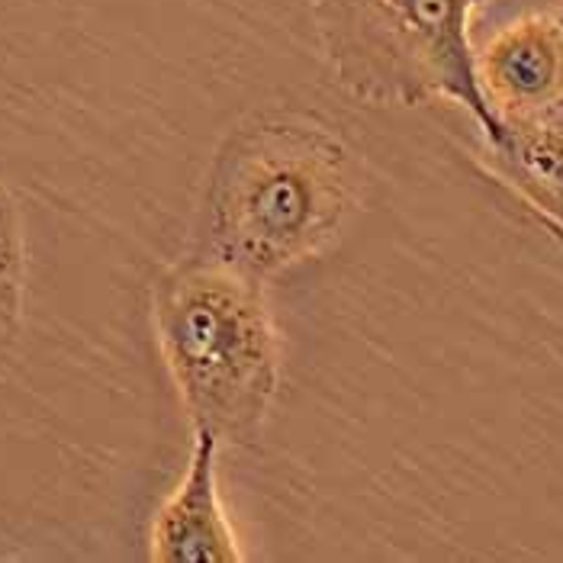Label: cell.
Listing matches in <instances>:
<instances>
[{
  "instance_id": "52a82bcc",
  "label": "cell",
  "mask_w": 563,
  "mask_h": 563,
  "mask_svg": "<svg viewBox=\"0 0 563 563\" xmlns=\"http://www.w3.org/2000/svg\"><path fill=\"white\" fill-rule=\"evenodd\" d=\"M26 306V235L13 190L0 177V367L13 354Z\"/></svg>"
},
{
  "instance_id": "7a4b0ae2",
  "label": "cell",
  "mask_w": 563,
  "mask_h": 563,
  "mask_svg": "<svg viewBox=\"0 0 563 563\" xmlns=\"http://www.w3.org/2000/svg\"><path fill=\"white\" fill-rule=\"evenodd\" d=\"M152 325L190 429L222 448H255L280 384L264 280L197 252L155 280Z\"/></svg>"
},
{
  "instance_id": "ba28073f",
  "label": "cell",
  "mask_w": 563,
  "mask_h": 563,
  "mask_svg": "<svg viewBox=\"0 0 563 563\" xmlns=\"http://www.w3.org/2000/svg\"><path fill=\"white\" fill-rule=\"evenodd\" d=\"M548 10H558V13L563 16V0H554V7H548Z\"/></svg>"
},
{
  "instance_id": "9c48e42d",
  "label": "cell",
  "mask_w": 563,
  "mask_h": 563,
  "mask_svg": "<svg viewBox=\"0 0 563 563\" xmlns=\"http://www.w3.org/2000/svg\"><path fill=\"white\" fill-rule=\"evenodd\" d=\"M558 120H563V107H561V113H558Z\"/></svg>"
},
{
  "instance_id": "277c9868",
  "label": "cell",
  "mask_w": 563,
  "mask_h": 563,
  "mask_svg": "<svg viewBox=\"0 0 563 563\" xmlns=\"http://www.w3.org/2000/svg\"><path fill=\"white\" fill-rule=\"evenodd\" d=\"M474 71L499 123L551 120L563 107V16L525 10L477 45Z\"/></svg>"
},
{
  "instance_id": "6da1fadb",
  "label": "cell",
  "mask_w": 563,
  "mask_h": 563,
  "mask_svg": "<svg viewBox=\"0 0 563 563\" xmlns=\"http://www.w3.org/2000/svg\"><path fill=\"white\" fill-rule=\"evenodd\" d=\"M361 197L357 155L306 113H258L225 135L207 174L197 252L258 280L322 255Z\"/></svg>"
},
{
  "instance_id": "5b68a950",
  "label": "cell",
  "mask_w": 563,
  "mask_h": 563,
  "mask_svg": "<svg viewBox=\"0 0 563 563\" xmlns=\"http://www.w3.org/2000/svg\"><path fill=\"white\" fill-rule=\"evenodd\" d=\"M219 444L203 429H194L184 477L162 503L148 531V554L155 563H242L235 528L229 521L219 486Z\"/></svg>"
},
{
  "instance_id": "8992f818",
  "label": "cell",
  "mask_w": 563,
  "mask_h": 563,
  "mask_svg": "<svg viewBox=\"0 0 563 563\" xmlns=\"http://www.w3.org/2000/svg\"><path fill=\"white\" fill-rule=\"evenodd\" d=\"M489 158L541 217L563 229V120L503 123Z\"/></svg>"
},
{
  "instance_id": "3957f363",
  "label": "cell",
  "mask_w": 563,
  "mask_h": 563,
  "mask_svg": "<svg viewBox=\"0 0 563 563\" xmlns=\"http://www.w3.org/2000/svg\"><path fill=\"white\" fill-rule=\"evenodd\" d=\"M325 58L351 97L377 107L451 100L486 145L503 123L486 107L474 71V23L486 0H309Z\"/></svg>"
}]
</instances>
